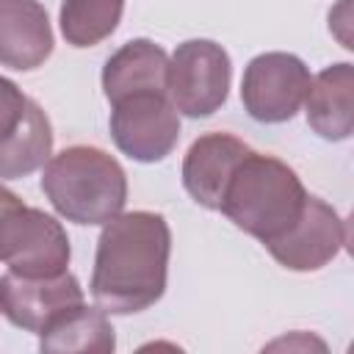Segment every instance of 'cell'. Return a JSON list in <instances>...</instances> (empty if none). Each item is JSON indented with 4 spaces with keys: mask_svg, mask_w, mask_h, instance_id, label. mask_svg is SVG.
<instances>
[{
    "mask_svg": "<svg viewBox=\"0 0 354 354\" xmlns=\"http://www.w3.org/2000/svg\"><path fill=\"white\" fill-rule=\"evenodd\" d=\"M171 230L163 213L130 210L102 224L97 238L91 296L111 315L152 307L166 293Z\"/></svg>",
    "mask_w": 354,
    "mask_h": 354,
    "instance_id": "6da1fadb",
    "label": "cell"
},
{
    "mask_svg": "<svg viewBox=\"0 0 354 354\" xmlns=\"http://www.w3.org/2000/svg\"><path fill=\"white\" fill-rule=\"evenodd\" d=\"M307 196L301 177L285 160L249 149L230 174L218 210L266 246L299 221Z\"/></svg>",
    "mask_w": 354,
    "mask_h": 354,
    "instance_id": "7a4b0ae2",
    "label": "cell"
},
{
    "mask_svg": "<svg viewBox=\"0 0 354 354\" xmlns=\"http://www.w3.org/2000/svg\"><path fill=\"white\" fill-rule=\"evenodd\" d=\"M41 191L61 218L91 227L105 224L124 210L127 174L105 149L72 144L44 163Z\"/></svg>",
    "mask_w": 354,
    "mask_h": 354,
    "instance_id": "3957f363",
    "label": "cell"
},
{
    "mask_svg": "<svg viewBox=\"0 0 354 354\" xmlns=\"http://www.w3.org/2000/svg\"><path fill=\"white\" fill-rule=\"evenodd\" d=\"M232 61L213 39H188L169 58V100L188 119L213 116L230 97Z\"/></svg>",
    "mask_w": 354,
    "mask_h": 354,
    "instance_id": "277c9868",
    "label": "cell"
},
{
    "mask_svg": "<svg viewBox=\"0 0 354 354\" xmlns=\"http://www.w3.org/2000/svg\"><path fill=\"white\" fill-rule=\"evenodd\" d=\"M111 138L122 155L158 163L180 141V113L166 91H138L111 102Z\"/></svg>",
    "mask_w": 354,
    "mask_h": 354,
    "instance_id": "5b68a950",
    "label": "cell"
},
{
    "mask_svg": "<svg viewBox=\"0 0 354 354\" xmlns=\"http://www.w3.org/2000/svg\"><path fill=\"white\" fill-rule=\"evenodd\" d=\"M53 155V124L44 108L0 75V180H19Z\"/></svg>",
    "mask_w": 354,
    "mask_h": 354,
    "instance_id": "8992f818",
    "label": "cell"
},
{
    "mask_svg": "<svg viewBox=\"0 0 354 354\" xmlns=\"http://www.w3.org/2000/svg\"><path fill=\"white\" fill-rule=\"evenodd\" d=\"M310 69L293 53H260L254 55L241 77L243 111L260 124L290 122L304 105L310 88Z\"/></svg>",
    "mask_w": 354,
    "mask_h": 354,
    "instance_id": "52a82bcc",
    "label": "cell"
},
{
    "mask_svg": "<svg viewBox=\"0 0 354 354\" xmlns=\"http://www.w3.org/2000/svg\"><path fill=\"white\" fill-rule=\"evenodd\" d=\"M72 257L61 221L39 207L19 205L0 230V263L22 277H58Z\"/></svg>",
    "mask_w": 354,
    "mask_h": 354,
    "instance_id": "ba28073f",
    "label": "cell"
},
{
    "mask_svg": "<svg viewBox=\"0 0 354 354\" xmlns=\"http://www.w3.org/2000/svg\"><path fill=\"white\" fill-rule=\"evenodd\" d=\"M346 241L348 230L337 210L318 196H307L299 221L285 235L266 243V249L282 268L304 274L329 266L343 252Z\"/></svg>",
    "mask_w": 354,
    "mask_h": 354,
    "instance_id": "9c48e42d",
    "label": "cell"
},
{
    "mask_svg": "<svg viewBox=\"0 0 354 354\" xmlns=\"http://www.w3.org/2000/svg\"><path fill=\"white\" fill-rule=\"evenodd\" d=\"M75 304H83V288L69 268L58 277H22L14 271L0 277V313L25 332L41 335Z\"/></svg>",
    "mask_w": 354,
    "mask_h": 354,
    "instance_id": "30bf717a",
    "label": "cell"
},
{
    "mask_svg": "<svg viewBox=\"0 0 354 354\" xmlns=\"http://www.w3.org/2000/svg\"><path fill=\"white\" fill-rule=\"evenodd\" d=\"M249 149L246 141L221 130L194 138L183 158V185L188 196L207 210H218L224 185Z\"/></svg>",
    "mask_w": 354,
    "mask_h": 354,
    "instance_id": "8fae6325",
    "label": "cell"
},
{
    "mask_svg": "<svg viewBox=\"0 0 354 354\" xmlns=\"http://www.w3.org/2000/svg\"><path fill=\"white\" fill-rule=\"evenodd\" d=\"M55 39L39 0H0V66L30 72L53 55Z\"/></svg>",
    "mask_w": 354,
    "mask_h": 354,
    "instance_id": "7c38bea8",
    "label": "cell"
},
{
    "mask_svg": "<svg viewBox=\"0 0 354 354\" xmlns=\"http://www.w3.org/2000/svg\"><path fill=\"white\" fill-rule=\"evenodd\" d=\"M307 124L326 141H346L354 130V66L348 61L321 69L304 97Z\"/></svg>",
    "mask_w": 354,
    "mask_h": 354,
    "instance_id": "4fadbf2b",
    "label": "cell"
},
{
    "mask_svg": "<svg viewBox=\"0 0 354 354\" xmlns=\"http://www.w3.org/2000/svg\"><path fill=\"white\" fill-rule=\"evenodd\" d=\"M102 91L116 102L138 91L169 94V55L152 39H133L122 44L102 66Z\"/></svg>",
    "mask_w": 354,
    "mask_h": 354,
    "instance_id": "5bb4252c",
    "label": "cell"
},
{
    "mask_svg": "<svg viewBox=\"0 0 354 354\" xmlns=\"http://www.w3.org/2000/svg\"><path fill=\"white\" fill-rule=\"evenodd\" d=\"M116 348V332L111 321L105 318V310L75 304L66 313H61L41 335H39V351L47 354H64V351H113Z\"/></svg>",
    "mask_w": 354,
    "mask_h": 354,
    "instance_id": "9a60e30c",
    "label": "cell"
},
{
    "mask_svg": "<svg viewBox=\"0 0 354 354\" xmlns=\"http://www.w3.org/2000/svg\"><path fill=\"white\" fill-rule=\"evenodd\" d=\"M124 0H61L58 25L72 47H94L105 41L122 22Z\"/></svg>",
    "mask_w": 354,
    "mask_h": 354,
    "instance_id": "2e32d148",
    "label": "cell"
},
{
    "mask_svg": "<svg viewBox=\"0 0 354 354\" xmlns=\"http://www.w3.org/2000/svg\"><path fill=\"white\" fill-rule=\"evenodd\" d=\"M19 205H22V199H19L14 191H8L6 185H0V230H3L6 218H8Z\"/></svg>",
    "mask_w": 354,
    "mask_h": 354,
    "instance_id": "e0dca14e",
    "label": "cell"
}]
</instances>
